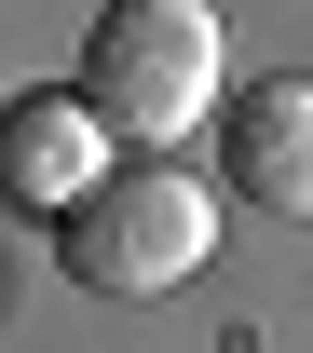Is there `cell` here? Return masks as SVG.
Wrapping results in <instances>:
<instances>
[{
	"label": "cell",
	"mask_w": 313,
	"mask_h": 353,
	"mask_svg": "<svg viewBox=\"0 0 313 353\" xmlns=\"http://www.w3.org/2000/svg\"><path fill=\"white\" fill-rule=\"evenodd\" d=\"M218 176L272 218H313V82H231L218 95Z\"/></svg>",
	"instance_id": "4"
},
{
	"label": "cell",
	"mask_w": 313,
	"mask_h": 353,
	"mask_svg": "<svg viewBox=\"0 0 313 353\" xmlns=\"http://www.w3.org/2000/svg\"><path fill=\"white\" fill-rule=\"evenodd\" d=\"M82 95L123 150H178L205 109L231 95V41H218V0H109L82 41Z\"/></svg>",
	"instance_id": "2"
},
{
	"label": "cell",
	"mask_w": 313,
	"mask_h": 353,
	"mask_svg": "<svg viewBox=\"0 0 313 353\" xmlns=\"http://www.w3.org/2000/svg\"><path fill=\"white\" fill-rule=\"evenodd\" d=\"M55 259H68V285H95V299H164V285H205V259H218V190L191 163H164V150H136V163H109L55 218Z\"/></svg>",
	"instance_id": "1"
},
{
	"label": "cell",
	"mask_w": 313,
	"mask_h": 353,
	"mask_svg": "<svg viewBox=\"0 0 313 353\" xmlns=\"http://www.w3.org/2000/svg\"><path fill=\"white\" fill-rule=\"evenodd\" d=\"M95 176H109V123H95V95H82V82L0 95V204H28V218H68Z\"/></svg>",
	"instance_id": "3"
}]
</instances>
